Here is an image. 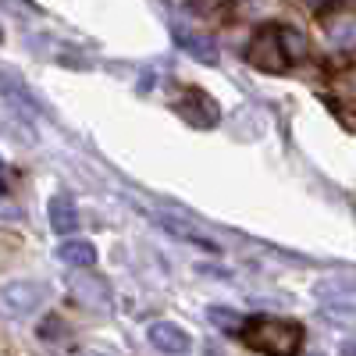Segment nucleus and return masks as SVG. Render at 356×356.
Wrapping results in <instances>:
<instances>
[{"label":"nucleus","instance_id":"f257e3e1","mask_svg":"<svg viewBox=\"0 0 356 356\" xmlns=\"http://www.w3.org/2000/svg\"><path fill=\"white\" fill-rule=\"evenodd\" d=\"M243 342L257 353L271 356H292L303 346V328L296 321H278V317H257L243 328Z\"/></svg>","mask_w":356,"mask_h":356},{"label":"nucleus","instance_id":"f03ea898","mask_svg":"<svg viewBox=\"0 0 356 356\" xmlns=\"http://www.w3.org/2000/svg\"><path fill=\"white\" fill-rule=\"evenodd\" d=\"M246 61L257 72H267V75H278V72L289 68V57H285V47H282V36H278V25L257 29L250 47H246Z\"/></svg>","mask_w":356,"mask_h":356},{"label":"nucleus","instance_id":"7ed1b4c3","mask_svg":"<svg viewBox=\"0 0 356 356\" xmlns=\"http://www.w3.org/2000/svg\"><path fill=\"white\" fill-rule=\"evenodd\" d=\"M47 300V289L40 282H8L0 289V314L8 317H25Z\"/></svg>","mask_w":356,"mask_h":356},{"label":"nucleus","instance_id":"20e7f679","mask_svg":"<svg viewBox=\"0 0 356 356\" xmlns=\"http://www.w3.org/2000/svg\"><path fill=\"white\" fill-rule=\"evenodd\" d=\"M68 289H72V296H75V303H82L86 310H107V307H111V285H107L100 275L86 271V267L68 278Z\"/></svg>","mask_w":356,"mask_h":356},{"label":"nucleus","instance_id":"39448f33","mask_svg":"<svg viewBox=\"0 0 356 356\" xmlns=\"http://www.w3.org/2000/svg\"><path fill=\"white\" fill-rule=\"evenodd\" d=\"M178 111L200 129H211L218 122V104L207 97L203 89H182V104H178Z\"/></svg>","mask_w":356,"mask_h":356},{"label":"nucleus","instance_id":"423d86ee","mask_svg":"<svg viewBox=\"0 0 356 356\" xmlns=\"http://www.w3.org/2000/svg\"><path fill=\"white\" fill-rule=\"evenodd\" d=\"M150 342L164 353H189L193 349V339L186 335V328H178V324H171V321L150 324Z\"/></svg>","mask_w":356,"mask_h":356},{"label":"nucleus","instance_id":"0eeeda50","mask_svg":"<svg viewBox=\"0 0 356 356\" xmlns=\"http://www.w3.org/2000/svg\"><path fill=\"white\" fill-rule=\"evenodd\" d=\"M175 40H178V47H182L186 54H193L196 61H203V65H218V61H221L218 43H214L211 36H203V33H186V29H175Z\"/></svg>","mask_w":356,"mask_h":356},{"label":"nucleus","instance_id":"6e6552de","mask_svg":"<svg viewBox=\"0 0 356 356\" xmlns=\"http://www.w3.org/2000/svg\"><path fill=\"white\" fill-rule=\"evenodd\" d=\"M47 218H50V228H54V232H61V235H68V232L79 228V211H75L72 196H50V203H47Z\"/></svg>","mask_w":356,"mask_h":356},{"label":"nucleus","instance_id":"1a4fd4ad","mask_svg":"<svg viewBox=\"0 0 356 356\" xmlns=\"http://www.w3.org/2000/svg\"><path fill=\"white\" fill-rule=\"evenodd\" d=\"M314 292L321 300H353L356 296V275H332V278H321L314 285Z\"/></svg>","mask_w":356,"mask_h":356},{"label":"nucleus","instance_id":"9d476101","mask_svg":"<svg viewBox=\"0 0 356 356\" xmlns=\"http://www.w3.org/2000/svg\"><path fill=\"white\" fill-rule=\"evenodd\" d=\"M57 257H61L65 264H72V267H93V264H97V250H93V243H86V239H68V243H61Z\"/></svg>","mask_w":356,"mask_h":356},{"label":"nucleus","instance_id":"9b49d317","mask_svg":"<svg viewBox=\"0 0 356 356\" xmlns=\"http://www.w3.org/2000/svg\"><path fill=\"white\" fill-rule=\"evenodd\" d=\"M328 36H332L335 47L353 50L356 47V15H335V18H328Z\"/></svg>","mask_w":356,"mask_h":356},{"label":"nucleus","instance_id":"f8f14e48","mask_svg":"<svg viewBox=\"0 0 356 356\" xmlns=\"http://www.w3.org/2000/svg\"><path fill=\"white\" fill-rule=\"evenodd\" d=\"M0 93L4 97H11L15 104H25L29 111H40V100H36V93L29 89L25 82H18V79H11L4 68H0Z\"/></svg>","mask_w":356,"mask_h":356},{"label":"nucleus","instance_id":"ddd939ff","mask_svg":"<svg viewBox=\"0 0 356 356\" xmlns=\"http://www.w3.org/2000/svg\"><path fill=\"white\" fill-rule=\"evenodd\" d=\"M278 36H282V47H285V57H289V65L292 61H303V57L310 54V40L300 33V29H292V25H282L278 29Z\"/></svg>","mask_w":356,"mask_h":356},{"label":"nucleus","instance_id":"4468645a","mask_svg":"<svg viewBox=\"0 0 356 356\" xmlns=\"http://www.w3.org/2000/svg\"><path fill=\"white\" fill-rule=\"evenodd\" d=\"M321 321L335 324V328H356V307L346 300H332L328 307H321Z\"/></svg>","mask_w":356,"mask_h":356},{"label":"nucleus","instance_id":"2eb2a0df","mask_svg":"<svg viewBox=\"0 0 356 356\" xmlns=\"http://www.w3.org/2000/svg\"><path fill=\"white\" fill-rule=\"evenodd\" d=\"M161 225H164L171 235H178V239H186V243H196V246H203V250H218V243L211 239V235H203V232L193 228V225H182V221H175V218H161Z\"/></svg>","mask_w":356,"mask_h":356},{"label":"nucleus","instance_id":"dca6fc26","mask_svg":"<svg viewBox=\"0 0 356 356\" xmlns=\"http://www.w3.org/2000/svg\"><path fill=\"white\" fill-rule=\"evenodd\" d=\"M207 317H211V324H214V328H221L225 335H243V328H246V317L228 310V307H211V310H207Z\"/></svg>","mask_w":356,"mask_h":356},{"label":"nucleus","instance_id":"f3484780","mask_svg":"<svg viewBox=\"0 0 356 356\" xmlns=\"http://www.w3.org/2000/svg\"><path fill=\"white\" fill-rule=\"evenodd\" d=\"M189 11L200 15V18H221L225 8H228V0H186Z\"/></svg>","mask_w":356,"mask_h":356},{"label":"nucleus","instance_id":"a211bd4d","mask_svg":"<svg viewBox=\"0 0 356 356\" xmlns=\"http://www.w3.org/2000/svg\"><path fill=\"white\" fill-rule=\"evenodd\" d=\"M61 335H65V321H61V317H47V321L40 324V339L50 342V339H61Z\"/></svg>","mask_w":356,"mask_h":356},{"label":"nucleus","instance_id":"6ab92c4d","mask_svg":"<svg viewBox=\"0 0 356 356\" xmlns=\"http://www.w3.org/2000/svg\"><path fill=\"white\" fill-rule=\"evenodd\" d=\"M0 218H8V221L18 218V207H15L11 200H4V196H0Z\"/></svg>","mask_w":356,"mask_h":356},{"label":"nucleus","instance_id":"aec40b11","mask_svg":"<svg viewBox=\"0 0 356 356\" xmlns=\"http://www.w3.org/2000/svg\"><path fill=\"white\" fill-rule=\"evenodd\" d=\"M303 4H307V8H314V11H324V8L332 4V0H303Z\"/></svg>","mask_w":356,"mask_h":356},{"label":"nucleus","instance_id":"412c9836","mask_svg":"<svg viewBox=\"0 0 356 356\" xmlns=\"http://www.w3.org/2000/svg\"><path fill=\"white\" fill-rule=\"evenodd\" d=\"M0 168H4V164H0Z\"/></svg>","mask_w":356,"mask_h":356}]
</instances>
